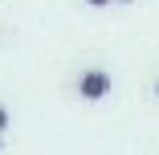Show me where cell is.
Instances as JSON below:
<instances>
[{
    "label": "cell",
    "mask_w": 159,
    "mask_h": 155,
    "mask_svg": "<svg viewBox=\"0 0 159 155\" xmlns=\"http://www.w3.org/2000/svg\"><path fill=\"white\" fill-rule=\"evenodd\" d=\"M78 94L90 98V102L106 98V94H110V74H106V70H86V74L78 78Z\"/></svg>",
    "instance_id": "obj_1"
},
{
    "label": "cell",
    "mask_w": 159,
    "mask_h": 155,
    "mask_svg": "<svg viewBox=\"0 0 159 155\" xmlns=\"http://www.w3.org/2000/svg\"><path fill=\"white\" fill-rule=\"evenodd\" d=\"M4 127H8V110L0 106V135H4Z\"/></svg>",
    "instance_id": "obj_2"
},
{
    "label": "cell",
    "mask_w": 159,
    "mask_h": 155,
    "mask_svg": "<svg viewBox=\"0 0 159 155\" xmlns=\"http://www.w3.org/2000/svg\"><path fill=\"white\" fill-rule=\"evenodd\" d=\"M86 4H94V8H102V4H110V0H86Z\"/></svg>",
    "instance_id": "obj_3"
},
{
    "label": "cell",
    "mask_w": 159,
    "mask_h": 155,
    "mask_svg": "<svg viewBox=\"0 0 159 155\" xmlns=\"http://www.w3.org/2000/svg\"><path fill=\"white\" fill-rule=\"evenodd\" d=\"M118 4H131V0H118Z\"/></svg>",
    "instance_id": "obj_4"
},
{
    "label": "cell",
    "mask_w": 159,
    "mask_h": 155,
    "mask_svg": "<svg viewBox=\"0 0 159 155\" xmlns=\"http://www.w3.org/2000/svg\"><path fill=\"white\" fill-rule=\"evenodd\" d=\"M155 94H159V82H155Z\"/></svg>",
    "instance_id": "obj_5"
},
{
    "label": "cell",
    "mask_w": 159,
    "mask_h": 155,
    "mask_svg": "<svg viewBox=\"0 0 159 155\" xmlns=\"http://www.w3.org/2000/svg\"><path fill=\"white\" fill-rule=\"evenodd\" d=\"M0 143H4V139H0Z\"/></svg>",
    "instance_id": "obj_6"
}]
</instances>
